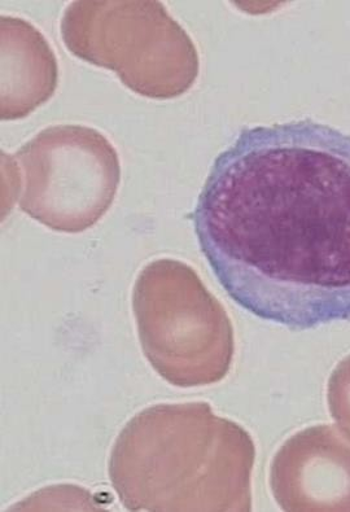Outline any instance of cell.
I'll return each instance as SVG.
<instances>
[{"label":"cell","instance_id":"cell-4","mask_svg":"<svg viewBox=\"0 0 350 512\" xmlns=\"http://www.w3.org/2000/svg\"><path fill=\"white\" fill-rule=\"evenodd\" d=\"M133 309L144 356L175 387L221 382L234 357V330L220 301L185 262L157 260L140 271Z\"/></svg>","mask_w":350,"mask_h":512},{"label":"cell","instance_id":"cell-8","mask_svg":"<svg viewBox=\"0 0 350 512\" xmlns=\"http://www.w3.org/2000/svg\"><path fill=\"white\" fill-rule=\"evenodd\" d=\"M332 417L350 431V356L339 363L328 383Z\"/></svg>","mask_w":350,"mask_h":512},{"label":"cell","instance_id":"cell-6","mask_svg":"<svg viewBox=\"0 0 350 512\" xmlns=\"http://www.w3.org/2000/svg\"><path fill=\"white\" fill-rule=\"evenodd\" d=\"M270 487L284 511H350V431L318 426L296 433L271 463Z\"/></svg>","mask_w":350,"mask_h":512},{"label":"cell","instance_id":"cell-7","mask_svg":"<svg viewBox=\"0 0 350 512\" xmlns=\"http://www.w3.org/2000/svg\"><path fill=\"white\" fill-rule=\"evenodd\" d=\"M3 121L21 120L55 94L59 67L43 34L23 19L2 16Z\"/></svg>","mask_w":350,"mask_h":512},{"label":"cell","instance_id":"cell-2","mask_svg":"<svg viewBox=\"0 0 350 512\" xmlns=\"http://www.w3.org/2000/svg\"><path fill=\"white\" fill-rule=\"evenodd\" d=\"M255 445L205 402L140 411L118 435L109 479L129 511H251Z\"/></svg>","mask_w":350,"mask_h":512},{"label":"cell","instance_id":"cell-5","mask_svg":"<svg viewBox=\"0 0 350 512\" xmlns=\"http://www.w3.org/2000/svg\"><path fill=\"white\" fill-rule=\"evenodd\" d=\"M13 159L23 173L20 209L48 229L82 233L102 220L115 201L120 159L98 130L51 126L24 144Z\"/></svg>","mask_w":350,"mask_h":512},{"label":"cell","instance_id":"cell-1","mask_svg":"<svg viewBox=\"0 0 350 512\" xmlns=\"http://www.w3.org/2000/svg\"><path fill=\"white\" fill-rule=\"evenodd\" d=\"M227 295L293 331L350 321V134L304 118L240 131L192 214Z\"/></svg>","mask_w":350,"mask_h":512},{"label":"cell","instance_id":"cell-3","mask_svg":"<svg viewBox=\"0 0 350 512\" xmlns=\"http://www.w3.org/2000/svg\"><path fill=\"white\" fill-rule=\"evenodd\" d=\"M61 35L78 59L113 70L146 98H178L198 78L196 47L161 2H73L61 20Z\"/></svg>","mask_w":350,"mask_h":512}]
</instances>
